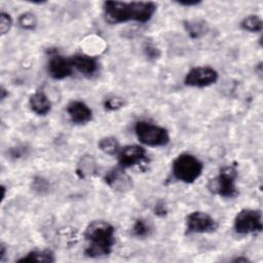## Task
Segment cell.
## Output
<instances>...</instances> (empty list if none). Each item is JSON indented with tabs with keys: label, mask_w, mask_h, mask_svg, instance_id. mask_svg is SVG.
Returning a JSON list of instances; mask_svg holds the SVG:
<instances>
[{
	"label": "cell",
	"mask_w": 263,
	"mask_h": 263,
	"mask_svg": "<svg viewBox=\"0 0 263 263\" xmlns=\"http://www.w3.org/2000/svg\"><path fill=\"white\" fill-rule=\"evenodd\" d=\"M157 5L151 1H106L103 4V13L107 23L117 25L135 21L146 23L156 11Z\"/></svg>",
	"instance_id": "obj_1"
},
{
	"label": "cell",
	"mask_w": 263,
	"mask_h": 263,
	"mask_svg": "<svg viewBox=\"0 0 263 263\" xmlns=\"http://www.w3.org/2000/svg\"><path fill=\"white\" fill-rule=\"evenodd\" d=\"M87 247L85 255L90 258L107 256L115 245V228L109 222L96 220L90 222L84 230Z\"/></svg>",
	"instance_id": "obj_2"
},
{
	"label": "cell",
	"mask_w": 263,
	"mask_h": 263,
	"mask_svg": "<svg viewBox=\"0 0 263 263\" xmlns=\"http://www.w3.org/2000/svg\"><path fill=\"white\" fill-rule=\"evenodd\" d=\"M202 170V162L189 153L178 155L172 163L173 175L177 180L184 183H193L196 181L200 177Z\"/></svg>",
	"instance_id": "obj_3"
},
{
	"label": "cell",
	"mask_w": 263,
	"mask_h": 263,
	"mask_svg": "<svg viewBox=\"0 0 263 263\" xmlns=\"http://www.w3.org/2000/svg\"><path fill=\"white\" fill-rule=\"evenodd\" d=\"M135 133L138 140L149 147L165 146L170 142L168 132L164 127L149 121H138L135 124Z\"/></svg>",
	"instance_id": "obj_4"
},
{
	"label": "cell",
	"mask_w": 263,
	"mask_h": 263,
	"mask_svg": "<svg viewBox=\"0 0 263 263\" xmlns=\"http://www.w3.org/2000/svg\"><path fill=\"white\" fill-rule=\"evenodd\" d=\"M236 178L237 171L234 166H224L217 177L210 180L208 188L213 193L218 194L222 197H234L238 193L235 186Z\"/></svg>",
	"instance_id": "obj_5"
},
{
	"label": "cell",
	"mask_w": 263,
	"mask_h": 263,
	"mask_svg": "<svg viewBox=\"0 0 263 263\" xmlns=\"http://www.w3.org/2000/svg\"><path fill=\"white\" fill-rule=\"evenodd\" d=\"M233 226L235 231L239 234L260 232L263 228L262 214L259 210L243 209L236 214Z\"/></svg>",
	"instance_id": "obj_6"
},
{
	"label": "cell",
	"mask_w": 263,
	"mask_h": 263,
	"mask_svg": "<svg viewBox=\"0 0 263 263\" xmlns=\"http://www.w3.org/2000/svg\"><path fill=\"white\" fill-rule=\"evenodd\" d=\"M185 224L187 233H210L218 228L217 221L210 214L200 211L187 215Z\"/></svg>",
	"instance_id": "obj_7"
},
{
	"label": "cell",
	"mask_w": 263,
	"mask_h": 263,
	"mask_svg": "<svg viewBox=\"0 0 263 263\" xmlns=\"http://www.w3.org/2000/svg\"><path fill=\"white\" fill-rule=\"evenodd\" d=\"M219 78L218 72L209 66L194 67L188 71L184 82L191 87H206L217 82Z\"/></svg>",
	"instance_id": "obj_8"
},
{
	"label": "cell",
	"mask_w": 263,
	"mask_h": 263,
	"mask_svg": "<svg viewBox=\"0 0 263 263\" xmlns=\"http://www.w3.org/2000/svg\"><path fill=\"white\" fill-rule=\"evenodd\" d=\"M118 163L122 168L142 165L147 161L145 148L140 145H127L120 148L118 152Z\"/></svg>",
	"instance_id": "obj_9"
},
{
	"label": "cell",
	"mask_w": 263,
	"mask_h": 263,
	"mask_svg": "<svg viewBox=\"0 0 263 263\" xmlns=\"http://www.w3.org/2000/svg\"><path fill=\"white\" fill-rule=\"evenodd\" d=\"M47 71L50 77L57 80L70 76L73 71L71 59H67L59 52L51 53L47 64Z\"/></svg>",
	"instance_id": "obj_10"
},
{
	"label": "cell",
	"mask_w": 263,
	"mask_h": 263,
	"mask_svg": "<svg viewBox=\"0 0 263 263\" xmlns=\"http://www.w3.org/2000/svg\"><path fill=\"white\" fill-rule=\"evenodd\" d=\"M66 111L72 122L85 124L92 118L91 109L82 101H72L67 105Z\"/></svg>",
	"instance_id": "obj_11"
},
{
	"label": "cell",
	"mask_w": 263,
	"mask_h": 263,
	"mask_svg": "<svg viewBox=\"0 0 263 263\" xmlns=\"http://www.w3.org/2000/svg\"><path fill=\"white\" fill-rule=\"evenodd\" d=\"M105 182L115 191L124 192L132 188V179L120 168L110 171L104 178Z\"/></svg>",
	"instance_id": "obj_12"
},
{
	"label": "cell",
	"mask_w": 263,
	"mask_h": 263,
	"mask_svg": "<svg viewBox=\"0 0 263 263\" xmlns=\"http://www.w3.org/2000/svg\"><path fill=\"white\" fill-rule=\"evenodd\" d=\"M70 59L73 68H75L84 76L90 77L98 71L99 65L93 57H90L85 53H76Z\"/></svg>",
	"instance_id": "obj_13"
},
{
	"label": "cell",
	"mask_w": 263,
	"mask_h": 263,
	"mask_svg": "<svg viewBox=\"0 0 263 263\" xmlns=\"http://www.w3.org/2000/svg\"><path fill=\"white\" fill-rule=\"evenodd\" d=\"M29 105L31 110L40 116L46 115L51 108L50 101L43 91H36L31 95L29 99Z\"/></svg>",
	"instance_id": "obj_14"
},
{
	"label": "cell",
	"mask_w": 263,
	"mask_h": 263,
	"mask_svg": "<svg viewBox=\"0 0 263 263\" xmlns=\"http://www.w3.org/2000/svg\"><path fill=\"white\" fill-rule=\"evenodd\" d=\"M54 261H55L54 254L49 249L31 251L26 256L17 260V262H47V263H51Z\"/></svg>",
	"instance_id": "obj_15"
},
{
	"label": "cell",
	"mask_w": 263,
	"mask_h": 263,
	"mask_svg": "<svg viewBox=\"0 0 263 263\" xmlns=\"http://www.w3.org/2000/svg\"><path fill=\"white\" fill-rule=\"evenodd\" d=\"M184 28L186 29L188 35L191 38H199L206 34L209 30V26L204 21L201 20H193V21H185Z\"/></svg>",
	"instance_id": "obj_16"
},
{
	"label": "cell",
	"mask_w": 263,
	"mask_h": 263,
	"mask_svg": "<svg viewBox=\"0 0 263 263\" xmlns=\"http://www.w3.org/2000/svg\"><path fill=\"white\" fill-rule=\"evenodd\" d=\"M97 171V165L93 157L91 155H85L83 156L77 165V175L80 178H87L91 177Z\"/></svg>",
	"instance_id": "obj_17"
},
{
	"label": "cell",
	"mask_w": 263,
	"mask_h": 263,
	"mask_svg": "<svg viewBox=\"0 0 263 263\" xmlns=\"http://www.w3.org/2000/svg\"><path fill=\"white\" fill-rule=\"evenodd\" d=\"M98 146L101 151H103L104 153H106L108 155H117L120 150V145H119L117 139L114 137L102 138L99 141Z\"/></svg>",
	"instance_id": "obj_18"
},
{
	"label": "cell",
	"mask_w": 263,
	"mask_h": 263,
	"mask_svg": "<svg viewBox=\"0 0 263 263\" xmlns=\"http://www.w3.org/2000/svg\"><path fill=\"white\" fill-rule=\"evenodd\" d=\"M240 27L248 32L251 33H259L262 31V20L259 15H255V14H251L246 16L241 23H240Z\"/></svg>",
	"instance_id": "obj_19"
},
{
	"label": "cell",
	"mask_w": 263,
	"mask_h": 263,
	"mask_svg": "<svg viewBox=\"0 0 263 263\" xmlns=\"http://www.w3.org/2000/svg\"><path fill=\"white\" fill-rule=\"evenodd\" d=\"M17 24L24 30H34L37 26V18L32 12H24L18 15Z\"/></svg>",
	"instance_id": "obj_20"
},
{
	"label": "cell",
	"mask_w": 263,
	"mask_h": 263,
	"mask_svg": "<svg viewBox=\"0 0 263 263\" xmlns=\"http://www.w3.org/2000/svg\"><path fill=\"white\" fill-rule=\"evenodd\" d=\"M150 233V226L143 219H138L133 227V234L137 237H146Z\"/></svg>",
	"instance_id": "obj_21"
},
{
	"label": "cell",
	"mask_w": 263,
	"mask_h": 263,
	"mask_svg": "<svg viewBox=\"0 0 263 263\" xmlns=\"http://www.w3.org/2000/svg\"><path fill=\"white\" fill-rule=\"evenodd\" d=\"M32 188L37 193L44 194L49 190V183L42 177H36L32 182Z\"/></svg>",
	"instance_id": "obj_22"
},
{
	"label": "cell",
	"mask_w": 263,
	"mask_h": 263,
	"mask_svg": "<svg viewBox=\"0 0 263 263\" xmlns=\"http://www.w3.org/2000/svg\"><path fill=\"white\" fill-rule=\"evenodd\" d=\"M12 27V18L9 13L2 11L0 13V32L1 35H5Z\"/></svg>",
	"instance_id": "obj_23"
},
{
	"label": "cell",
	"mask_w": 263,
	"mask_h": 263,
	"mask_svg": "<svg viewBox=\"0 0 263 263\" xmlns=\"http://www.w3.org/2000/svg\"><path fill=\"white\" fill-rule=\"evenodd\" d=\"M105 109L108 111H115L123 106V101L119 98H110L104 103Z\"/></svg>",
	"instance_id": "obj_24"
},
{
	"label": "cell",
	"mask_w": 263,
	"mask_h": 263,
	"mask_svg": "<svg viewBox=\"0 0 263 263\" xmlns=\"http://www.w3.org/2000/svg\"><path fill=\"white\" fill-rule=\"evenodd\" d=\"M144 51H145L146 55H147L149 59H158L159 55H160L159 49H158L156 46H154L153 44H147V45H145Z\"/></svg>",
	"instance_id": "obj_25"
},
{
	"label": "cell",
	"mask_w": 263,
	"mask_h": 263,
	"mask_svg": "<svg viewBox=\"0 0 263 263\" xmlns=\"http://www.w3.org/2000/svg\"><path fill=\"white\" fill-rule=\"evenodd\" d=\"M25 151L21 147H13L9 150V155L11 158H20L24 155Z\"/></svg>",
	"instance_id": "obj_26"
},
{
	"label": "cell",
	"mask_w": 263,
	"mask_h": 263,
	"mask_svg": "<svg viewBox=\"0 0 263 263\" xmlns=\"http://www.w3.org/2000/svg\"><path fill=\"white\" fill-rule=\"evenodd\" d=\"M200 3V1H179L178 4L182 5V6H195L198 5Z\"/></svg>",
	"instance_id": "obj_27"
},
{
	"label": "cell",
	"mask_w": 263,
	"mask_h": 263,
	"mask_svg": "<svg viewBox=\"0 0 263 263\" xmlns=\"http://www.w3.org/2000/svg\"><path fill=\"white\" fill-rule=\"evenodd\" d=\"M155 213L157 215H165L166 213V210H165V206L163 204H158L155 205Z\"/></svg>",
	"instance_id": "obj_28"
},
{
	"label": "cell",
	"mask_w": 263,
	"mask_h": 263,
	"mask_svg": "<svg viewBox=\"0 0 263 263\" xmlns=\"http://www.w3.org/2000/svg\"><path fill=\"white\" fill-rule=\"evenodd\" d=\"M5 254H6V248H5L4 243H1V247H0V261H3V259L5 257Z\"/></svg>",
	"instance_id": "obj_29"
},
{
	"label": "cell",
	"mask_w": 263,
	"mask_h": 263,
	"mask_svg": "<svg viewBox=\"0 0 263 263\" xmlns=\"http://www.w3.org/2000/svg\"><path fill=\"white\" fill-rule=\"evenodd\" d=\"M0 92H1V100H4L7 93H6V89H5L3 86L1 87V90H0Z\"/></svg>",
	"instance_id": "obj_30"
},
{
	"label": "cell",
	"mask_w": 263,
	"mask_h": 263,
	"mask_svg": "<svg viewBox=\"0 0 263 263\" xmlns=\"http://www.w3.org/2000/svg\"><path fill=\"white\" fill-rule=\"evenodd\" d=\"M233 261H234V262H248L249 260H248L247 258H241V257H240V258H236V259H234Z\"/></svg>",
	"instance_id": "obj_31"
}]
</instances>
